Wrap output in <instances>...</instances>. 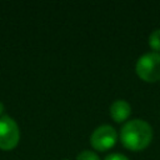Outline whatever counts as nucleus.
Listing matches in <instances>:
<instances>
[{
  "mask_svg": "<svg viewBox=\"0 0 160 160\" xmlns=\"http://www.w3.org/2000/svg\"><path fill=\"white\" fill-rule=\"evenodd\" d=\"M120 140L126 149L131 151H141L150 145L152 140V129L145 120H130L121 128Z\"/></svg>",
  "mask_w": 160,
  "mask_h": 160,
  "instance_id": "nucleus-1",
  "label": "nucleus"
},
{
  "mask_svg": "<svg viewBox=\"0 0 160 160\" xmlns=\"http://www.w3.org/2000/svg\"><path fill=\"white\" fill-rule=\"evenodd\" d=\"M138 76L146 82H156L160 80V54L146 52L140 56L135 65Z\"/></svg>",
  "mask_w": 160,
  "mask_h": 160,
  "instance_id": "nucleus-2",
  "label": "nucleus"
},
{
  "mask_svg": "<svg viewBox=\"0 0 160 160\" xmlns=\"http://www.w3.org/2000/svg\"><path fill=\"white\" fill-rule=\"evenodd\" d=\"M20 140V131L16 121L5 115L0 118V149L12 150Z\"/></svg>",
  "mask_w": 160,
  "mask_h": 160,
  "instance_id": "nucleus-3",
  "label": "nucleus"
},
{
  "mask_svg": "<svg viewBox=\"0 0 160 160\" xmlns=\"http://www.w3.org/2000/svg\"><path fill=\"white\" fill-rule=\"evenodd\" d=\"M116 140H118V132L110 125L98 126L90 136V144L98 151L110 150L116 144Z\"/></svg>",
  "mask_w": 160,
  "mask_h": 160,
  "instance_id": "nucleus-4",
  "label": "nucleus"
},
{
  "mask_svg": "<svg viewBox=\"0 0 160 160\" xmlns=\"http://www.w3.org/2000/svg\"><path fill=\"white\" fill-rule=\"evenodd\" d=\"M131 114V106L125 100H115L110 105V116L115 122H122L128 120Z\"/></svg>",
  "mask_w": 160,
  "mask_h": 160,
  "instance_id": "nucleus-5",
  "label": "nucleus"
},
{
  "mask_svg": "<svg viewBox=\"0 0 160 160\" xmlns=\"http://www.w3.org/2000/svg\"><path fill=\"white\" fill-rule=\"evenodd\" d=\"M149 45L154 50V52H159L160 51V29L154 30L149 35Z\"/></svg>",
  "mask_w": 160,
  "mask_h": 160,
  "instance_id": "nucleus-6",
  "label": "nucleus"
},
{
  "mask_svg": "<svg viewBox=\"0 0 160 160\" xmlns=\"http://www.w3.org/2000/svg\"><path fill=\"white\" fill-rule=\"evenodd\" d=\"M76 160H100V158H99L94 151L84 150V151H81L80 154H78Z\"/></svg>",
  "mask_w": 160,
  "mask_h": 160,
  "instance_id": "nucleus-7",
  "label": "nucleus"
},
{
  "mask_svg": "<svg viewBox=\"0 0 160 160\" xmlns=\"http://www.w3.org/2000/svg\"><path fill=\"white\" fill-rule=\"evenodd\" d=\"M104 160H129L125 155H122V154H119V152H114V154H110V155H108Z\"/></svg>",
  "mask_w": 160,
  "mask_h": 160,
  "instance_id": "nucleus-8",
  "label": "nucleus"
},
{
  "mask_svg": "<svg viewBox=\"0 0 160 160\" xmlns=\"http://www.w3.org/2000/svg\"><path fill=\"white\" fill-rule=\"evenodd\" d=\"M2 112H4V105H2L1 102H0V115H1Z\"/></svg>",
  "mask_w": 160,
  "mask_h": 160,
  "instance_id": "nucleus-9",
  "label": "nucleus"
},
{
  "mask_svg": "<svg viewBox=\"0 0 160 160\" xmlns=\"http://www.w3.org/2000/svg\"><path fill=\"white\" fill-rule=\"evenodd\" d=\"M64 160H68V159H64Z\"/></svg>",
  "mask_w": 160,
  "mask_h": 160,
  "instance_id": "nucleus-10",
  "label": "nucleus"
}]
</instances>
